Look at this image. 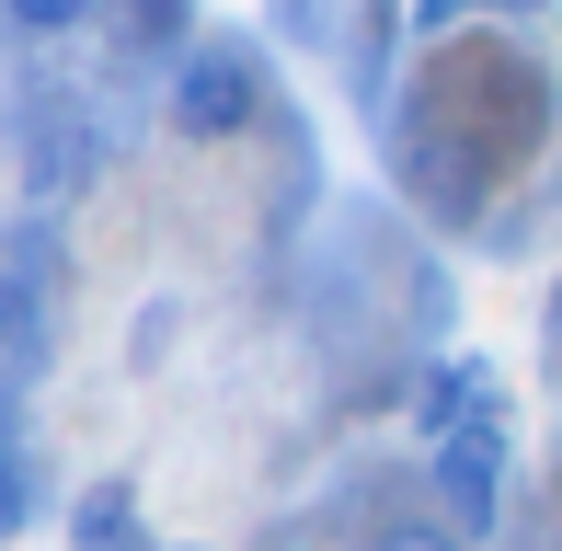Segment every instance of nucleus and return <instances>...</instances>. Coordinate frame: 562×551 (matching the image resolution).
I'll return each mask as SVG.
<instances>
[{
  "label": "nucleus",
  "instance_id": "1",
  "mask_svg": "<svg viewBox=\"0 0 562 551\" xmlns=\"http://www.w3.org/2000/svg\"><path fill=\"white\" fill-rule=\"evenodd\" d=\"M172 127H184V138H229V127H252V58H241V46L184 58V81H172Z\"/></svg>",
  "mask_w": 562,
  "mask_h": 551
},
{
  "label": "nucleus",
  "instance_id": "2",
  "mask_svg": "<svg viewBox=\"0 0 562 551\" xmlns=\"http://www.w3.org/2000/svg\"><path fill=\"white\" fill-rule=\"evenodd\" d=\"M437 471H448V494H459V529H494V494H505V414L482 403L459 437H437Z\"/></svg>",
  "mask_w": 562,
  "mask_h": 551
},
{
  "label": "nucleus",
  "instance_id": "3",
  "mask_svg": "<svg viewBox=\"0 0 562 551\" xmlns=\"http://www.w3.org/2000/svg\"><path fill=\"white\" fill-rule=\"evenodd\" d=\"M482 380H494L482 357H448V368H425V391H414V425H425V437H459V425H471V403H482Z\"/></svg>",
  "mask_w": 562,
  "mask_h": 551
},
{
  "label": "nucleus",
  "instance_id": "4",
  "mask_svg": "<svg viewBox=\"0 0 562 551\" xmlns=\"http://www.w3.org/2000/svg\"><path fill=\"white\" fill-rule=\"evenodd\" d=\"M81 12H92V0H12V23H35V35H69Z\"/></svg>",
  "mask_w": 562,
  "mask_h": 551
},
{
  "label": "nucleus",
  "instance_id": "5",
  "mask_svg": "<svg viewBox=\"0 0 562 551\" xmlns=\"http://www.w3.org/2000/svg\"><path fill=\"white\" fill-rule=\"evenodd\" d=\"M379 551H459V529H437V517H414V529H379Z\"/></svg>",
  "mask_w": 562,
  "mask_h": 551
},
{
  "label": "nucleus",
  "instance_id": "6",
  "mask_svg": "<svg viewBox=\"0 0 562 551\" xmlns=\"http://www.w3.org/2000/svg\"><path fill=\"white\" fill-rule=\"evenodd\" d=\"M402 12H414V23H425V35H448V23H471V12H482V0H402Z\"/></svg>",
  "mask_w": 562,
  "mask_h": 551
},
{
  "label": "nucleus",
  "instance_id": "7",
  "mask_svg": "<svg viewBox=\"0 0 562 551\" xmlns=\"http://www.w3.org/2000/svg\"><path fill=\"white\" fill-rule=\"evenodd\" d=\"M23 529V483H12V437H0V540Z\"/></svg>",
  "mask_w": 562,
  "mask_h": 551
},
{
  "label": "nucleus",
  "instance_id": "8",
  "mask_svg": "<svg viewBox=\"0 0 562 551\" xmlns=\"http://www.w3.org/2000/svg\"><path fill=\"white\" fill-rule=\"evenodd\" d=\"M551 334H562V288H551Z\"/></svg>",
  "mask_w": 562,
  "mask_h": 551
}]
</instances>
